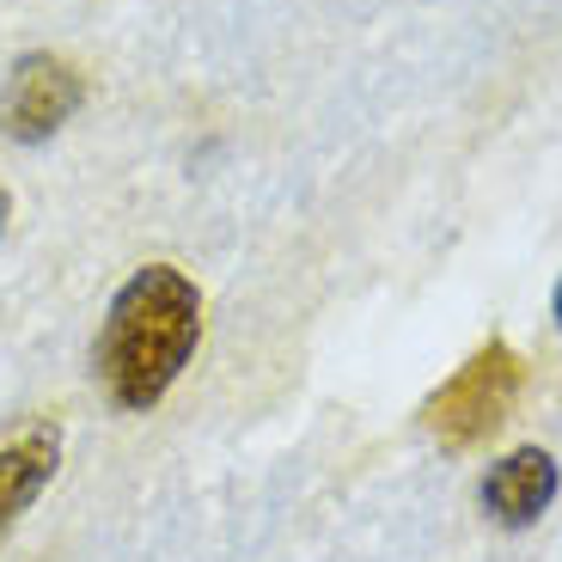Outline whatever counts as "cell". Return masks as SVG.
I'll use <instances>...</instances> for the list:
<instances>
[{
    "mask_svg": "<svg viewBox=\"0 0 562 562\" xmlns=\"http://www.w3.org/2000/svg\"><path fill=\"white\" fill-rule=\"evenodd\" d=\"M202 337V294L196 281L178 269L154 263L135 269L123 281V294L111 300L99 337V380L123 409H154L183 373V361L196 355Z\"/></svg>",
    "mask_w": 562,
    "mask_h": 562,
    "instance_id": "cell-1",
    "label": "cell"
},
{
    "mask_svg": "<svg viewBox=\"0 0 562 562\" xmlns=\"http://www.w3.org/2000/svg\"><path fill=\"white\" fill-rule=\"evenodd\" d=\"M514 397H520V355L507 342H490L483 355H471L459 367V380L447 392L428 397V428L447 447H477L483 435H495L507 422Z\"/></svg>",
    "mask_w": 562,
    "mask_h": 562,
    "instance_id": "cell-2",
    "label": "cell"
},
{
    "mask_svg": "<svg viewBox=\"0 0 562 562\" xmlns=\"http://www.w3.org/2000/svg\"><path fill=\"white\" fill-rule=\"evenodd\" d=\"M80 111V74L56 56H25L7 80V99H0V128L13 140H49L68 116Z\"/></svg>",
    "mask_w": 562,
    "mask_h": 562,
    "instance_id": "cell-3",
    "label": "cell"
},
{
    "mask_svg": "<svg viewBox=\"0 0 562 562\" xmlns=\"http://www.w3.org/2000/svg\"><path fill=\"white\" fill-rule=\"evenodd\" d=\"M56 459H61L56 422H31V428H19V435L0 447V532L43 495V483L56 477Z\"/></svg>",
    "mask_w": 562,
    "mask_h": 562,
    "instance_id": "cell-4",
    "label": "cell"
},
{
    "mask_svg": "<svg viewBox=\"0 0 562 562\" xmlns=\"http://www.w3.org/2000/svg\"><path fill=\"white\" fill-rule=\"evenodd\" d=\"M550 495H557V464L532 447L502 459L490 477H483V507H490V520H502V526H532L550 507Z\"/></svg>",
    "mask_w": 562,
    "mask_h": 562,
    "instance_id": "cell-5",
    "label": "cell"
},
{
    "mask_svg": "<svg viewBox=\"0 0 562 562\" xmlns=\"http://www.w3.org/2000/svg\"><path fill=\"white\" fill-rule=\"evenodd\" d=\"M7 209H13V202H7V190H0V226H7Z\"/></svg>",
    "mask_w": 562,
    "mask_h": 562,
    "instance_id": "cell-6",
    "label": "cell"
},
{
    "mask_svg": "<svg viewBox=\"0 0 562 562\" xmlns=\"http://www.w3.org/2000/svg\"><path fill=\"white\" fill-rule=\"evenodd\" d=\"M557 324H562V281H557Z\"/></svg>",
    "mask_w": 562,
    "mask_h": 562,
    "instance_id": "cell-7",
    "label": "cell"
}]
</instances>
